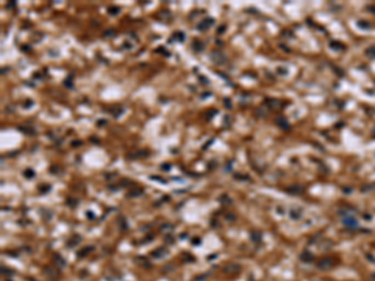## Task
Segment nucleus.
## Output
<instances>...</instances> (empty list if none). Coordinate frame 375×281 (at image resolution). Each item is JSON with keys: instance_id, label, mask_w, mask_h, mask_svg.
Returning <instances> with one entry per match:
<instances>
[{"instance_id": "nucleus-1", "label": "nucleus", "mask_w": 375, "mask_h": 281, "mask_svg": "<svg viewBox=\"0 0 375 281\" xmlns=\"http://www.w3.org/2000/svg\"><path fill=\"white\" fill-rule=\"evenodd\" d=\"M209 58L215 65H224L226 62V58L224 56V54L220 53V51H218V50H213L209 55Z\"/></svg>"}, {"instance_id": "nucleus-2", "label": "nucleus", "mask_w": 375, "mask_h": 281, "mask_svg": "<svg viewBox=\"0 0 375 281\" xmlns=\"http://www.w3.org/2000/svg\"><path fill=\"white\" fill-rule=\"evenodd\" d=\"M213 24H214V19L213 18H205L204 20H201L200 23L196 24V29L199 31H205V30L209 29Z\"/></svg>"}, {"instance_id": "nucleus-3", "label": "nucleus", "mask_w": 375, "mask_h": 281, "mask_svg": "<svg viewBox=\"0 0 375 281\" xmlns=\"http://www.w3.org/2000/svg\"><path fill=\"white\" fill-rule=\"evenodd\" d=\"M191 49H193V51H194V53L199 54V53H203V51H204V49H205V45H204V43H203V41H200V40L195 39V40L193 41V44H191Z\"/></svg>"}, {"instance_id": "nucleus-4", "label": "nucleus", "mask_w": 375, "mask_h": 281, "mask_svg": "<svg viewBox=\"0 0 375 281\" xmlns=\"http://www.w3.org/2000/svg\"><path fill=\"white\" fill-rule=\"evenodd\" d=\"M173 40H176V41H179V43H184V41H185V34L183 33V31H176V33L173 35V38L169 40V43H173Z\"/></svg>"}, {"instance_id": "nucleus-5", "label": "nucleus", "mask_w": 375, "mask_h": 281, "mask_svg": "<svg viewBox=\"0 0 375 281\" xmlns=\"http://www.w3.org/2000/svg\"><path fill=\"white\" fill-rule=\"evenodd\" d=\"M53 263H54V265H55V266H58L59 269H62V267H64V266L66 265L65 260L62 259V257H61V256H60L59 254H56V255L54 256V261H53Z\"/></svg>"}, {"instance_id": "nucleus-6", "label": "nucleus", "mask_w": 375, "mask_h": 281, "mask_svg": "<svg viewBox=\"0 0 375 281\" xmlns=\"http://www.w3.org/2000/svg\"><path fill=\"white\" fill-rule=\"evenodd\" d=\"M22 132H24V134H26V135H35L36 134V131H35V129L34 128H31V126H19L18 128Z\"/></svg>"}, {"instance_id": "nucleus-7", "label": "nucleus", "mask_w": 375, "mask_h": 281, "mask_svg": "<svg viewBox=\"0 0 375 281\" xmlns=\"http://www.w3.org/2000/svg\"><path fill=\"white\" fill-rule=\"evenodd\" d=\"M111 115L114 116V118H119L121 114L124 112V109L123 108H120V106H115V108H111L110 109V111H109Z\"/></svg>"}, {"instance_id": "nucleus-8", "label": "nucleus", "mask_w": 375, "mask_h": 281, "mask_svg": "<svg viewBox=\"0 0 375 281\" xmlns=\"http://www.w3.org/2000/svg\"><path fill=\"white\" fill-rule=\"evenodd\" d=\"M91 250H94V246H91V245H90V246H88V247H84V249H81L80 251H78V253H76V255H78L79 257L86 256V255H88V254H89V253L91 251Z\"/></svg>"}, {"instance_id": "nucleus-9", "label": "nucleus", "mask_w": 375, "mask_h": 281, "mask_svg": "<svg viewBox=\"0 0 375 281\" xmlns=\"http://www.w3.org/2000/svg\"><path fill=\"white\" fill-rule=\"evenodd\" d=\"M80 240H81V237L79 236V235H76V236H74V237H71L70 240L68 241V246L69 247H73V246H75V245H78L79 243H80Z\"/></svg>"}, {"instance_id": "nucleus-10", "label": "nucleus", "mask_w": 375, "mask_h": 281, "mask_svg": "<svg viewBox=\"0 0 375 281\" xmlns=\"http://www.w3.org/2000/svg\"><path fill=\"white\" fill-rule=\"evenodd\" d=\"M154 257H156V259H159V257H163V256H165L166 255V250L165 249H163V247H160V249H158L155 253H153L151 254Z\"/></svg>"}, {"instance_id": "nucleus-11", "label": "nucleus", "mask_w": 375, "mask_h": 281, "mask_svg": "<svg viewBox=\"0 0 375 281\" xmlns=\"http://www.w3.org/2000/svg\"><path fill=\"white\" fill-rule=\"evenodd\" d=\"M71 79H73V74H70V75L64 80V86H65V88H69V89L73 88V81H71Z\"/></svg>"}, {"instance_id": "nucleus-12", "label": "nucleus", "mask_w": 375, "mask_h": 281, "mask_svg": "<svg viewBox=\"0 0 375 281\" xmlns=\"http://www.w3.org/2000/svg\"><path fill=\"white\" fill-rule=\"evenodd\" d=\"M119 8L118 6H109V9H108V13L110 14V15H118L119 14Z\"/></svg>"}, {"instance_id": "nucleus-13", "label": "nucleus", "mask_w": 375, "mask_h": 281, "mask_svg": "<svg viewBox=\"0 0 375 281\" xmlns=\"http://www.w3.org/2000/svg\"><path fill=\"white\" fill-rule=\"evenodd\" d=\"M24 176H25V178H28V179H31V178H34V176H35V171L31 170V169H28V170L24 171Z\"/></svg>"}, {"instance_id": "nucleus-14", "label": "nucleus", "mask_w": 375, "mask_h": 281, "mask_svg": "<svg viewBox=\"0 0 375 281\" xmlns=\"http://www.w3.org/2000/svg\"><path fill=\"white\" fill-rule=\"evenodd\" d=\"M216 114H218V110H214V109H213V110H209V111L206 112L205 118H206L208 120H211V119H213V116H215Z\"/></svg>"}, {"instance_id": "nucleus-15", "label": "nucleus", "mask_w": 375, "mask_h": 281, "mask_svg": "<svg viewBox=\"0 0 375 281\" xmlns=\"http://www.w3.org/2000/svg\"><path fill=\"white\" fill-rule=\"evenodd\" d=\"M156 53H158V54H161V55H165V56H170V54L168 53V50H166L165 48H163V46H160V48L156 49Z\"/></svg>"}, {"instance_id": "nucleus-16", "label": "nucleus", "mask_w": 375, "mask_h": 281, "mask_svg": "<svg viewBox=\"0 0 375 281\" xmlns=\"http://www.w3.org/2000/svg\"><path fill=\"white\" fill-rule=\"evenodd\" d=\"M114 35H117V33H115V30H113V29H110V30H106L105 33L103 34V36H104V38H108V36H114Z\"/></svg>"}, {"instance_id": "nucleus-17", "label": "nucleus", "mask_w": 375, "mask_h": 281, "mask_svg": "<svg viewBox=\"0 0 375 281\" xmlns=\"http://www.w3.org/2000/svg\"><path fill=\"white\" fill-rule=\"evenodd\" d=\"M199 80H200V84H203V85H209V80H208V78H205V76H199Z\"/></svg>"}, {"instance_id": "nucleus-18", "label": "nucleus", "mask_w": 375, "mask_h": 281, "mask_svg": "<svg viewBox=\"0 0 375 281\" xmlns=\"http://www.w3.org/2000/svg\"><path fill=\"white\" fill-rule=\"evenodd\" d=\"M164 240H165L166 243H168V244H173V241H174V239H173V236H171V235H169V234H168V235H165V237H164Z\"/></svg>"}, {"instance_id": "nucleus-19", "label": "nucleus", "mask_w": 375, "mask_h": 281, "mask_svg": "<svg viewBox=\"0 0 375 281\" xmlns=\"http://www.w3.org/2000/svg\"><path fill=\"white\" fill-rule=\"evenodd\" d=\"M121 48H124V49H127V50H130L131 48H133V44H130V43H128V41H125V43L123 44V46Z\"/></svg>"}, {"instance_id": "nucleus-20", "label": "nucleus", "mask_w": 375, "mask_h": 281, "mask_svg": "<svg viewBox=\"0 0 375 281\" xmlns=\"http://www.w3.org/2000/svg\"><path fill=\"white\" fill-rule=\"evenodd\" d=\"M225 29H226V26L225 25H220L218 28V34H223L224 31H225Z\"/></svg>"}, {"instance_id": "nucleus-21", "label": "nucleus", "mask_w": 375, "mask_h": 281, "mask_svg": "<svg viewBox=\"0 0 375 281\" xmlns=\"http://www.w3.org/2000/svg\"><path fill=\"white\" fill-rule=\"evenodd\" d=\"M31 105H33V101H31V100H26V101L24 102V105H23V106H24L25 109H28V108H30Z\"/></svg>"}, {"instance_id": "nucleus-22", "label": "nucleus", "mask_w": 375, "mask_h": 281, "mask_svg": "<svg viewBox=\"0 0 375 281\" xmlns=\"http://www.w3.org/2000/svg\"><path fill=\"white\" fill-rule=\"evenodd\" d=\"M15 6H16V3H15V2H9V3L6 4L5 8H6V9H10V8H15Z\"/></svg>"}, {"instance_id": "nucleus-23", "label": "nucleus", "mask_w": 375, "mask_h": 281, "mask_svg": "<svg viewBox=\"0 0 375 281\" xmlns=\"http://www.w3.org/2000/svg\"><path fill=\"white\" fill-rule=\"evenodd\" d=\"M224 105H225L228 109H230V108H231V105H230V100H229V99H224Z\"/></svg>"}, {"instance_id": "nucleus-24", "label": "nucleus", "mask_w": 375, "mask_h": 281, "mask_svg": "<svg viewBox=\"0 0 375 281\" xmlns=\"http://www.w3.org/2000/svg\"><path fill=\"white\" fill-rule=\"evenodd\" d=\"M98 126H103V125H106V120H104V119H100V120H98Z\"/></svg>"}, {"instance_id": "nucleus-25", "label": "nucleus", "mask_w": 375, "mask_h": 281, "mask_svg": "<svg viewBox=\"0 0 375 281\" xmlns=\"http://www.w3.org/2000/svg\"><path fill=\"white\" fill-rule=\"evenodd\" d=\"M161 169H164V170H169V169H170V165H169V164H166V165H165V164H163V165H161Z\"/></svg>"}, {"instance_id": "nucleus-26", "label": "nucleus", "mask_w": 375, "mask_h": 281, "mask_svg": "<svg viewBox=\"0 0 375 281\" xmlns=\"http://www.w3.org/2000/svg\"><path fill=\"white\" fill-rule=\"evenodd\" d=\"M210 95H211V94H210V92H208V94H203V95H201V99H205V98H209Z\"/></svg>"}, {"instance_id": "nucleus-27", "label": "nucleus", "mask_w": 375, "mask_h": 281, "mask_svg": "<svg viewBox=\"0 0 375 281\" xmlns=\"http://www.w3.org/2000/svg\"><path fill=\"white\" fill-rule=\"evenodd\" d=\"M199 244H200L199 239H196V240H195V239H194V240H193V245H199Z\"/></svg>"}, {"instance_id": "nucleus-28", "label": "nucleus", "mask_w": 375, "mask_h": 281, "mask_svg": "<svg viewBox=\"0 0 375 281\" xmlns=\"http://www.w3.org/2000/svg\"><path fill=\"white\" fill-rule=\"evenodd\" d=\"M22 49H23V50H29V49H30V46H28V45H26V46H23Z\"/></svg>"}, {"instance_id": "nucleus-29", "label": "nucleus", "mask_w": 375, "mask_h": 281, "mask_svg": "<svg viewBox=\"0 0 375 281\" xmlns=\"http://www.w3.org/2000/svg\"><path fill=\"white\" fill-rule=\"evenodd\" d=\"M8 281H9V280H8Z\"/></svg>"}]
</instances>
